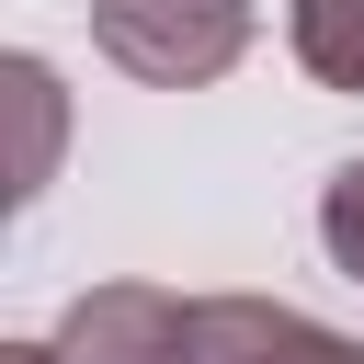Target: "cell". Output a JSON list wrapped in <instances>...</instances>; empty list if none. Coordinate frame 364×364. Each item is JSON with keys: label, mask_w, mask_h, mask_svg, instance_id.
<instances>
[{"label": "cell", "mask_w": 364, "mask_h": 364, "mask_svg": "<svg viewBox=\"0 0 364 364\" xmlns=\"http://www.w3.org/2000/svg\"><path fill=\"white\" fill-rule=\"evenodd\" d=\"M91 46L148 91H205L250 57V0H91Z\"/></svg>", "instance_id": "6da1fadb"}, {"label": "cell", "mask_w": 364, "mask_h": 364, "mask_svg": "<svg viewBox=\"0 0 364 364\" xmlns=\"http://www.w3.org/2000/svg\"><path fill=\"white\" fill-rule=\"evenodd\" d=\"M57 364H193V307L171 284H91L57 307Z\"/></svg>", "instance_id": "7a4b0ae2"}, {"label": "cell", "mask_w": 364, "mask_h": 364, "mask_svg": "<svg viewBox=\"0 0 364 364\" xmlns=\"http://www.w3.org/2000/svg\"><path fill=\"white\" fill-rule=\"evenodd\" d=\"M193 364H364V341L284 296H193Z\"/></svg>", "instance_id": "3957f363"}, {"label": "cell", "mask_w": 364, "mask_h": 364, "mask_svg": "<svg viewBox=\"0 0 364 364\" xmlns=\"http://www.w3.org/2000/svg\"><path fill=\"white\" fill-rule=\"evenodd\" d=\"M284 46L318 91H353L364 102V0H284Z\"/></svg>", "instance_id": "277c9868"}, {"label": "cell", "mask_w": 364, "mask_h": 364, "mask_svg": "<svg viewBox=\"0 0 364 364\" xmlns=\"http://www.w3.org/2000/svg\"><path fill=\"white\" fill-rule=\"evenodd\" d=\"M0 91H11V114H23L11 205H34V193H46V171H57V125H68V102H57V68H46V57H0Z\"/></svg>", "instance_id": "5b68a950"}, {"label": "cell", "mask_w": 364, "mask_h": 364, "mask_svg": "<svg viewBox=\"0 0 364 364\" xmlns=\"http://www.w3.org/2000/svg\"><path fill=\"white\" fill-rule=\"evenodd\" d=\"M318 250L364 284V159H341V171L318 182Z\"/></svg>", "instance_id": "8992f818"}, {"label": "cell", "mask_w": 364, "mask_h": 364, "mask_svg": "<svg viewBox=\"0 0 364 364\" xmlns=\"http://www.w3.org/2000/svg\"><path fill=\"white\" fill-rule=\"evenodd\" d=\"M0 364H57V341H11V353H0Z\"/></svg>", "instance_id": "52a82bcc"}]
</instances>
